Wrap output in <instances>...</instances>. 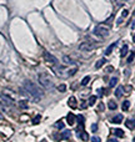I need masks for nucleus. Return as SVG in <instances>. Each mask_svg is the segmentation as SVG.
<instances>
[{
  "label": "nucleus",
  "instance_id": "f257e3e1",
  "mask_svg": "<svg viewBox=\"0 0 135 142\" xmlns=\"http://www.w3.org/2000/svg\"><path fill=\"white\" fill-rule=\"evenodd\" d=\"M23 87H24V90L28 92V95L31 96L34 100H35V102H38V101L43 97V95H44L43 90H41L36 84H34L33 81H25L24 85H23Z\"/></svg>",
  "mask_w": 135,
  "mask_h": 142
},
{
  "label": "nucleus",
  "instance_id": "f03ea898",
  "mask_svg": "<svg viewBox=\"0 0 135 142\" xmlns=\"http://www.w3.org/2000/svg\"><path fill=\"white\" fill-rule=\"evenodd\" d=\"M38 80H39V84H40L45 90H50V89L54 87V81H53L51 76L48 75V74H39Z\"/></svg>",
  "mask_w": 135,
  "mask_h": 142
},
{
  "label": "nucleus",
  "instance_id": "7ed1b4c3",
  "mask_svg": "<svg viewBox=\"0 0 135 142\" xmlns=\"http://www.w3.org/2000/svg\"><path fill=\"white\" fill-rule=\"evenodd\" d=\"M94 34L100 36V37H105V36L109 35V29L105 28L104 25H98V26H95V29H94Z\"/></svg>",
  "mask_w": 135,
  "mask_h": 142
},
{
  "label": "nucleus",
  "instance_id": "20e7f679",
  "mask_svg": "<svg viewBox=\"0 0 135 142\" xmlns=\"http://www.w3.org/2000/svg\"><path fill=\"white\" fill-rule=\"evenodd\" d=\"M95 47H96V44H94V42H90V41L83 42V44L79 46L80 51H91V50H94Z\"/></svg>",
  "mask_w": 135,
  "mask_h": 142
},
{
  "label": "nucleus",
  "instance_id": "39448f33",
  "mask_svg": "<svg viewBox=\"0 0 135 142\" xmlns=\"http://www.w3.org/2000/svg\"><path fill=\"white\" fill-rule=\"evenodd\" d=\"M43 56H44L45 61H48V62H50V64H58V59H56L54 55H51L50 52L45 51V52L43 54Z\"/></svg>",
  "mask_w": 135,
  "mask_h": 142
},
{
  "label": "nucleus",
  "instance_id": "423d86ee",
  "mask_svg": "<svg viewBox=\"0 0 135 142\" xmlns=\"http://www.w3.org/2000/svg\"><path fill=\"white\" fill-rule=\"evenodd\" d=\"M0 99H1V102L4 104V105H6V106H13L14 105V100L10 97V96H8V95H1L0 96Z\"/></svg>",
  "mask_w": 135,
  "mask_h": 142
},
{
  "label": "nucleus",
  "instance_id": "0eeeda50",
  "mask_svg": "<svg viewBox=\"0 0 135 142\" xmlns=\"http://www.w3.org/2000/svg\"><path fill=\"white\" fill-rule=\"evenodd\" d=\"M66 121H68L69 125H74V122L76 121V116H75L73 112H69L68 116H66Z\"/></svg>",
  "mask_w": 135,
  "mask_h": 142
},
{
  "label": "nucleus",
  "instance_id": "6e6552de",
  "mask_svg": "<svg viewBox=\"0 0 135 142\" xmlns=\"http://www.w3.org/2000/svg\"><path fill=\"white\" fill-rule=\"evenodd\" d=\"M123 120H124V116L119 113V115H116V116H114V117L111 118V122H113V123H121Z\"/></svg>",
  "mask_w": 135,
  "mask_h": 142
},
{
  "label": "nucleus",
  "instance_id": "1a4fd4ad",
  "mask_svg": "<svg viewBox=\"0 0 135 142\" xmlns=\"http://www.w3.org/2000/svg\"><path fill=\"white\" fill-rule=\"evenodd\" d=\"M114 95H115L118 99L121 97V96L124 95V87H123V86H118L116 90H115V92H114Z\"/></svg>",
  "mask_w": 135,
  "mask_h": 142
},
{
  "label": "nucleus",
  "instance_id": "9d476101",
  "mask_svg": "<svg viewBox=\"0 0 135 142\" xmlns=\"http://www.w3.org/2000/svg\"><path fill=\"white\" fill-rule=\"evenodd\" d=\"M68 105L71 107V108H75V107L78 106V104H76V99L71 96V97L69 99V101H68Z\"/></svg>",
  "mask_w": 135,
  "mask_h": 142
},
{
  "label": "nucleus",
  "instance_id": "9b49d317",
  "mask_svg": "<svg viewBox=\"0 0 135 142\" xmlns=\"http://www.w3.org/2000/svg\"><path fill=\"white\" fill-rule=\"evenodd\" d=\"M125 126L128 128H130V130L135 128V120H126L125 121Z\"/></svg>",
  "mask_w": 135,
  "mask_h": 142
},
{
  "label": "nucleus",
  "instance_id": "f8f14e48",
  "mask_svg": "<svg viewBox=\"0 0 135 142\" xmlns=\"http://www.w3.org/2000/svg\"><path fill=\"white\" fill-rule=\"evenodd\" d=\"M113 132L116 137H124V131L121 128H115V130H113Z\"/></svg>",
  "mask_w": 135,
  "mask_h": 142
},
{
  "label": "nucleus",
  "instance_id": "ddd939ff",
  "mask_svg": "<svg viewBox=\"0 0 135 142\" xmlns=\"http://www.w3.org/2000/svg\"><path fill=\"white\" fill-rule=\"evenodd\" d=\"M115 46H116V42H113V44H111V45H110V46L106 49V51H105V55H106V56H108V55H110V54L113 52V50H114V47H115Z\"/></svg>",
  "mask_w": 135,
  "mask_h": 142
},
{
  "label": "nucleus",
  "instance_id": "4468645a",
  "mask_svg": "<svg viewBox=\"0 0 135 142\" xmlns=\"http://www.w3.org/2000/svg\"><path fill=\"white\" fill-rule=\"evenodd\" d=\"M79 137H80L83 141H88V140H89V135L86 133V131H81V132L79 133Z\"/></svg>",
  "mask_w": 135,
  "mask_h": 142
},
{
  "label": "nucleus",
  "instance_id": "2eb2a0df",
  "mask_svg": "<svg viewBox=\"0 0 135 142\" xmlns=\"http://www.w3.org/2000/svg\"><path fill=\"white\" fill-rule=\"evenodd\" d=\"M76 120H78V122L80 125V128L83 130V126H84V116L83 115H78L76 116Z\"/></svg>",
  "mask_w": 135,
  "mask_h": 142
},
{
  "label": "nucleus",
  "instance_id": "dca6fc26",
  "mask_svg": "<svg viewBox=\"0 0 135 142\" xmlns=\"http://www.w3.org/2000/svg\"><path fill=\"white\" fill-rule=\"evenodd\" d=\"M70 137H71V131H69V130L64 131V132L61 133V138H63V140H65V138H70Z\"/></svg>",
  "mask_w": 135,
  "mask_h": 142
},
{
  "label": "nucleus",
  "instance_id": "f3484780",
  "mask_svg": "<svg viewBox=\"0 0 135 142\" xmlns=\"http://www.w3.org/2000/svg\"><path fill=\"white\" fill-rule=\"evenodd\" d=\"M128 49H129L128 45H124V46L121 47V52H120V56H121V57H124V56L128 54Z\"/></svg>",
  "mask_w": 135,
  "mask_h": 142
},
{
  "label": "nucleus",
  "instance_id": "a211bd4d",
  "mask_svg": "<svg viewBox=\"0 0 135 142\" xmlns=\"http://www.w3.org/2000/svg\"><path fill=\"white\" fill-rule=\"evenodd\" d=\"M105 62H106V60H105V59H100V60H99V61L95 64V69H100L101 66L105 64Z\"/></svg>",
  "mask_w": 135,
  "mask_h": 142
},
{
  "label": "nucleus",
  "instance_id": "6ab92c4d",
  "mask_svg": "<svg viewBox=\"0 0 135 142\" xmlns=\"http://www.w3.org/2000/svg\"><path fill=\"white\" fill-rule=\"evenodd\" d=\"M129 107H130V101H124L123 102V106H121V108H123V111H128L129 110Z\"/></svg>",
  "mask_w": 135,
  "mask_h": 142
},
{
  "label": "nucleus",
  "instance_id": "aec40b11",
  "mask_svg": "<svg viewBox=\"0 0 135 142\" xmlns=\"http://www.w3.org/2000/svg\"><path fill=\"white\" fill-rule=\"evenodd\" d=\"M108 107H109L110 110H116L118 105H116L115 101H109V102H108Z\"/></svg>",
  "mask_w": 135,
  "mask_h": 142
},
{
  "label": "nucleus",
  "instance_id": "412c9836",
  "mask_svg": "<svg viewBox=\"0 0 135 142\" xmlns=\"http://www.w3.org/2000/svg\"><path fill=\"white\" fill-rule=\"evenodd\" d=\"M96 99H98V97H96L95 95H93V96H90V97H89V105H90V106H93V105H95V102H96Z\"/></svg>",
  "mask_w": 135,
  "mask_h": 142
},
{
  "label": "nucleus",
  "instance_id": "4be33fe9",
  "mask_svg": "<svg viewBox=\"0 0 135 142\" xmlns=\"http://www.w3.org/2000/svg\"><path fill=\"white\" fill-rule=\"evenodd\" d=\"M63 61H64L65 64H69V65H73V64H74L73 60H71L69 56H63Z\"/></svg>",
  "mask_w": 135,
  "mask_h": 142
},
{
  "label": "nucleus",
  "instance_id": "5701e85b",
  "mask_svg": "<svg viewBox=\"0 0 135 142\" xmlns=\"http://www.w3.org/2000/svg\"><path fill=\"white\" fill-rule=\"evenodd\" d=\"M89 81H90V76H85V77L81 80V85H83V86H85V85H88V84H89Z\"/></svg>",
  "mask_w": 135,
  "mask_h": 142
},
{
  "label": "nucleus",
  "instance_id": "b1692460",
  "mask_svg": "<svg viewBox=\"0 0 135 142\" xmlns=\"http://www.w3.org/2000/svg\"><path fill=\"white\" fill-rule=\"evenodd\" d=\"M54 126H55L56 128H59V130H63V128H64V122H63V121H58Z\"/></svg>",
  "mask_w": 135,
  "mask_h": 142
},
{
  "label": "nucleus",
  "instance_id": "393cba45",
  "mask_svg": "<svg viewBox=\"0 0 135 142\" xmlns=\"http://www.w3.org/2000/svg\"><path fill=\"white\" fill-rule=\"evenodd\" d=\"M116 82H118V79H116V77H113V79L110 80V82H109V86H110V87H114V86L116 85Z\"/></svg>",
  "mask_w": 135,
  "mask_h": 142
},
{
  "label": "nucleus",
  "instance_id": "a878e982",
  "mask_svg": "<svg viewBox=\"0 0 135 142\" xmlns=\"http://www.w3.org/2000/svg\"><path fill=\"white\" fill-rule=\"evenodd\" d=\"M58 91H60V92H65V91H66V85H64V84L59 85V86H58Z\"/></svg>",
  "mask_w": 135,
  "mask_h": 142
},
{
  "label": "nucleus",
  "instance_id": "bb28decb",
  "mask_svg": "<svg viewBox=\"0 0 135 142\" xmlns=\"http://www.w3.org/2000/svg\"><path fill=\"white\" fill-rule=\"evenodd\" d=\"M40 118H41V116H40V115H38V116H36V117H35V118L33 120V123H34V125H38V123L40 122Z\"/></svg>",
  "mask_w": 135,
  "mask_h": 142
},
{
  "label": "nucleus",
  "instance_id": "cd10ccee",
  "mask_svg": "<svg viewBox=\"0 0 135 142\" xmlns=\"http://www.w3.org/2000/svg\"><path fill=\"white\" fill-rule=\"evenodd\" d=\"M19 106L21 107V108H26V107H28V104H26V101H20V102H19Z\"/></svg>",
  "mask_w": 135,
  "mask_h": 142
},
{
  "label": "nucleus",
  "instance_id": "c85d7f7f",
  "mask_svg": "<svg viewBox=\"0 0 135 142\" xmlns=\"http://www.w3.org/2000/svg\"><path fill=\"white\" fill-rule=\"evenodd\" d=\"M134 56H135L134 52H131V54L129 55V57H128V62H129V64H130V62H133V59H134Z\"/></svg>",
  "mask_w": 135,
  "mask_h": 142
},
{
  "label": "nucleus",
  "instance_id": "c756f323",
  "mask_svg": "<svg viewBox=\"0 0 135 142\" xmlns=\"http://www.w3.org/2000/svg\"><path fill=\"white\" fill-rule=\"evenodd\" d=\"M128 15H129V11H128L126 9H124V10H123V13H121V16H123V18H126Z\"/></svg>",
  "mask_w": 135,
  "mask_h": 142
},
{
  "label": "nucleus",
  "instance_id": "7c9ffc66",
  "mask_svg": "<svg viewBox=\"0 0 135 142\" xmlns=\"http://www.w3.org/2000/svg\"><path fill=\"white\" fill-rule=\"evenodd\" d=\"M96 130H98V125H96V123H93V125H91V131H93V132H96Z\"/></svg>",
  "mask_w": 135,
  "mask_h": 142
},
{
  "label": "nucleus",
  "instance_id": "2f4dec72",
  "mask_svg": "<svg viewBox=\"0 0 135 142\" xmlns=\"http://www.w3.org/2000/svg\"><path fill=\"white\" fill-rule=\"evenodd\" d=\"M91 142H101V140L99 138V137L94 136V137H91Z\"/></svg>",
  "mask_w": 135,
  "mask_h": 142
},
{
  "label": "nucleus",
  "instance_id": "473e14b6",
  "mask_svg": "<svg viewBox=\"0 0 135 142\" xmlns=\"http://www.w3.org/2000/svg\"><path fill=\"white\" fill-rule=\"evenodd\" d=\"M113 70H114L113 66H108V67H106V71H108V72H113Z\"/></svg>",
  "mask_w": 135,
  "mask_h": 142
},
{
  "label": "nucleus",
  "instance_id": "72a5a7b5",
  "mask_svg": "<svg viewBox=\"0 0 135 142\" xmlns=\"http://www.w3.org/2000/svg\"><path fill=\"white\" fill-rule=\"evenodd\" d=\"M108 142H118V140H116V138H109Z\"/></svg>",
  "mask_w": 135,
  "mask_h": 142
},
{
  "label": "nucleus",
  "instance_id": "f704fd0d",
  "mask_svg": "<svg viewBox=\"0 0 135 142\" xmlns=\"http://www.w3.org/2000/svg\"><path fill=\"white\" fill-rule=\"evenodd\" d=\"M86 106H88V104H86V102H83V105H81V107H83V108H85Z\"/></svg>",
  "mask_w": 135,
  "mask_h": 142
},
{
  "label": "nucleus",
  "instance_id": "c9c22d12",
  "mask_svg": "<svg viewBox=\"0 0 135 142\" xmlns=\"http://www.w3.org/2000/svg\"><path fill=\"white\" fill-rule=\"evenodd\" d=\"M99 108H100V110H103V108H104V105H103V104H100V106H99Z\"/></svg>",
  "mask_w": 135,
  "mask_h": 142
},
{
  "label": "nucleus",
  "instance_id": "e433bc0d",
  "mask_svg": "<svg viewBox=\"0 0 135 142\" xmlns=\"http://www.w3.org/2000/svg\"><path fill=\"white\" fill-rule=\"evenodd\" d=\"M133 40H134V42H135V35H134V37H133Z\"/></svg>",
  "mask_w": 135,
  "mask_h": 142
},
{
  "label": "nucleus",
  "instance_id": "4c0bfd02",
  "mask_svg": "<svg viewBox=\"0 0 135 142\" xmlns=\"http://www.w3.org/2000/svg\"><path fill=\"white\" fill-rule=\"evenodd\" d=\"M41 142H46V141H45V140H43V141H41Z\"/></svg>",
  "mask_w": 135,
  "mask_h": 142
},
{
  "label": "nucleus",
  "instance_id": "58836bf2",
  "mask_svg": "<svg viewBox=\"0 0 135 142\" xmlns=\"http://www.w3.org/2000/svg\"><path fill=\"white\" fill-rule=\"evenodd\" d=\"M133 142H135V137H134V140H133Z\"/></svg>",
  "mask_w": 135,
  "mask_h": 142
},
{
  "label": "nucleus",
  "instance_id": "ea45409f",
  "mask_svg": "<svg viewBox=\"0 0 135 142\" xmlns=\"http://www.w3.org/2000/svg\"><path fill=\"white\" fill-rule=\"evenodd\" d=\"M134 16H135V10H134Z\"/></svg>",
  "mask_w": 135,
  "mask_h": 142
},
{
  "label": "nucleus",
  "instance_id": "a19ab883",
  "mask_svg": "<svg viewBox=\"0 0 135 142\" xmlns=\"http://www.w3.org/2000/svg\"><path fill=\"white\" fill-rule=\"evenodd\" d=\"M0 117H1V115H0Z\"/></svg>",
  "mask_w": 135,
  "mask_h": 142
}]
</instances>
